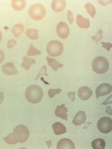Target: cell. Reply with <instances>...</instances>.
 Instances as JSON below:
<instances>
[{"label": "cell", "mask_w": 112, "mask_h": 149, "mask_svg": "<svg viewBox=\"0 0 112 149\" xmlns=\"http://www.w3.org/2000/svg\"><path fill=\"white\" fill-rule=\"evenodd\" d=\"M30 132L27 127L23 125H18L14 129V132L3 138L9 144H15L18 143H23L28 140Z\"/></svg>", "instance_id": "obj_1"}, {"label": "cell", "mask_w": 112, "mask_h": 149, "mask_svg": "<svg viewBox=\"0 0 112 149\" xmlns=\"http://www.w3.org/2000/svg\"><path fill=\"white\" fill-rule=\"evenodd\" d=\"M25 95L29 102L36 104L41 101L43 97V93L40 87L37 85H33L27 88Z\"/></svg>", "instance_id": "obj_2"}, {"label": "cell", "mask_w": 112, "mask_h": 149, "mask_svg": "<svg viewBox=\"0 0 112 149\" xmlns=\"http://www.w3.org/2000/svg\"><path fill=\"white\" fill-rule=\"evenodd\" d=\"M28 13L30 17L33 20L41 21L46 16V10L42 4L35 3L30 7Z\"/></svg>", "instance_id": "obj_3"}, {"label": "cell", "mask_w": 112, "mask_h": 149, "mask_svg": "<svg viewBox=\"0 0 112 149\" xmlns=\"http://www.w3.org/2000/svg\"><path fill=\"white\" fill-rule=\"evenodd\" d=\"M92 67L94 71L96 73L103 74L109 69V62L104 57L98 56L93 60Z\"/></svg>", "instance_id": "obj_4"}, {"label": "cell", "mask_w": 112, "mask_h": 149, "mask_svg": "<svg viewBox=\"0 0 112 149\" xmlns=\"http://www.w3.org/2000/svg\"><path fill=\"white\" fill-rule=\"evenodd\" d=\"M46 50L49 56H59L63 52V44L58 40H51L47 45Z\"/></svg>", "instance_id": "obj_5"}, {"label": "cell", "mask_w": 112, "mask_h": 149, "mask_svg": "<svg viewBox=\"0 0 112 149\" xmlns=\"http://www.w3.org/2000/svg\"><path fill=\"white\" fill-rule=\"evenodd\" d=\"M98 129L100 132L107 134L112 131V120L110 118L102 117L97 122Z\"/></svg>", "instance_id": "obj_6"}, {"label": "cell", "mask_w": 112, "mask_h": 149, "mask_svg": "<svg viewBox=\"0 0 112 149\" xmlns=\"http://www.w3.org/2000/svg\"><path fill=\"white\" fill-rule=\"evenodd\" d=\"M57 35L60 38L65 39L69 36V27L68 25L64 22H61L57 24L56 28Z\"/></svg>", "instance_id": "obj_7"}, {"label": "cell", "mask_w": 112, "mask_h": 149, "mask_svg": "<svg viewBox=\"0 0 112 149\" xmlns=\"http://www.w3.org/2000/svg\"><path fill=\"white\" fill-rule=\"evenodd\" d=\"M112 91V86L108 84H100L97 88L95 91V94L97 99L99 97L104 96L109 94Z\"/></svg>", "instance_id": "obj_8"}, {"label": "cell", "mask_w": 112, "mask_h": 149, "mask_svg": "<svg viewBox=\"0 0 112 149\" xmlns=\"http://www.w3.org/2000/svg\"><path fill=\"white\" fill-rule=\"evenodd\" d=\"M78 96L82 100L86 101L91 97L93 92L90 88L87 86H83L78 91Z\"/></svg>", "instance_id": "obj_9"}, {"label": "cell", "mask_w": 112, "mask_h": 149, "mask_svg": "<svg viewBox=\"0 0 112 149\" xmlns=\"http://www.w3.org/2000/svg\"><path fill=\"white\" fill-rule=\"evenodd\" d=\"M3 72L8 75H15L19 73V72L16 69L12 63H8L2 66Z\"/></svg>", "instance_id": "obj_10"}, {"label": "cell", "mask_w": 112, "mask_h": 149, "mask_svg": "<svg viewBox=\"0 0 112 149\" xmlns=\"http://www.w3.org/2000/svg\"><path fill=\"white\" fill-rule=\"evenodd\" d=\"M66 7V2L64 0H55L51 3L52 10L56 13H60L65 9Z\"/></svg>", "instance_id": "obj_11"}, {"label": "cell", "mask_w": 112, "mask_h": 149, "mask_svg": "<svg viewBox=\"0 0 112 149\" xmlns=\"http://www.w3.org/2000/svg\"><path fill=\"white\" fill-rule=\"evenodd\" d=\"M57 149H75L73 143L68 139H63L58 141L57 145Z\"/></svg>", "instance_id": "obj_12"}, {"label": "cell", "mask_w": 112, "mask_h": 149, "mask_svg": "<svg viewBox=\"0 0 112 149\" xmlns=\"http://www.w3.org/2000/svg\"><path fill=\"white\" fill-rule=\"evenodd\" d=\"M68 109L65 107V104H63L59 106H57L55 109V114L57 117L60 118L62 119L67 120Z\"/></svg>", "instance_id": "obj_13"}, {"label": "cell", "mask_w": 112, "mask_h": 149, "mask_svg": "<svg viewBox=\"0 0 112 149\" xmlns=\"http://www.w3.org/2000/svg\"><path fill=\"white\" fill-rule=\"evenodd\" d=\"M76 23L78 27L81 29H88L90 26L89 20L86 18H84L80 15H77Z\"/></svg>", "instance_id": "obj_14"}, {"label": "cell", "mask_w": 112, "mask_h": 149, "mask_svg": "<svg viewBox=\"0 0 112 149\" xmlns=\"http://www.w3.org/2000/svg\"><path fill=\"white\" fill-rule=\"evenodd\" d=\"M86 115L84 111H80L76 113L74 117L73 123L76 125H80L83 124L86 120Z\"/></svg>", "instance_id": "obj_15"}, {"label": "cell", "mask_w": 112, "mask_h": 149, "mask_svg": "<svg viewBox=\"0 0 112 149\" xmlns=\"http://www.w3.org/2000/svg\"><path fill=\"white\" fill-rule=\"evenodd\" d=\"M12 7L16 11L24 10L26 7V1L25 0H13L12 1Z\"/></svg>", "instance_id": "obj_16"}, {"label": "cell", "mask_w": 112, "mask_h": 149, "mask_svg": "<svg viewBox=\"0 0 112 149\" xmlns=\"http://www.w3.org/2000/svg\"><path fill=\"white\" fill-rule=\"evenodd\" d=\"M52 128L54 133L57 135H59L65 133L66 129L63 124L60 122H56L52 125Z\"/></svg>", "instance_id": "obj_17"}, {"label": "cell", "mask_w": 112, "mask_h": 149, "mask_svg": "<svg viewBox=\"0 0 112 149\" xmlns=\"http://www.w3.org/2000/svg\"><path fill=\"white\" fill-rule=\"evenodd\" d=\"M46 58L48 65L55 71H57L59 68H62L64 66L63 64L59 63L55 59L51 58L48 56Z\"/></svg>", "instance_id": "obj_18"}, {"label": "cell", "mask_w": 112, "mask_h": 149, "mask_svg": "<svg viewBox=\"0 0 112 149\" xmlns=\"http://www.w3.org/2000/svg\"><path fill=\"white\" fill-rule=\"evenodd\" d=\"M25 27L22 24L19 23L15 25L12 29V32L16 38H18L24 32Z\"/></svg>", "instance_id": "obj_19"}, {"label": "cell", "mask_w": 112, "mask_h": 149, "mask_svg": "<svg viewBox=\"0 0 112 149\" xmlns=\"http://www.w3.org/2000/svg\"><path fill=\"white\" fill-rule=\"evenodd\" d=\"M39 30H37L34 28L27 29L26 32V36L30 39L33 40L39 39Z\"/></svg>", "instance_id": "obj_20"}, {"label": "cell", "mask_w": 112, "mask_h": 149, "mask_svg": "<svg viewBox=\"0 0 112 149\" xmlns=\"http://www.w3.org/2000/svg\"><path fill=\"white\" fill-rule=\"evenodd\" d=\"M23 60L24 61L22 63L21 66L23 68L26 70H29L32 64L36 63V61L34 59L30 58L27 56H24Z\"/></svg>", "instance_id": "obj_21"}, {"label": "cell", "mask_w": 112, "mask_h": 149, "mask_svg": "<svg viewBox=\"0 0 112 149\" xmlns=\"http://www.w3.org/2000/svg\"><path fill=\"white\" fill-rule=\"evenodd\" d=\"M105 142L102 139H97L92 142L91 146L94 149H104L105 147Z\"/></svg>", "instance_id": "obj_22"}, {"label": "cell", "mask_w": 112, "mask_h": 149, "mask_svg": "<svg viewBox=\"0 0 112 149\" xmlns=\"http://www.w3.org/2000/svg\"><path fill=\"white\" fill-rule=\"evenodd\" d=\"M84 7L86 9L87 13L91 16L92 18H94L96 14V10L93 5L90 3H87L85 5Z\"/></svg>", "instance_id": "obj_23"}, {"label": "cell", "mask_w": 112, "mask_h": 149, "mask_svg": "<svg viewBox=\"0 0 112 149\" xmlns=\"http://www.w3.org/2000/svg\"><path fill=\"white\" fill-rule=\"evenodd\" d=\"M41 54V52L38 50L36 48L33 46L32 44H31L29 50L28 51L27 55L29 56H36L37 55H40Z\"/></svg>", "instance_id": "obj_24"}, {"label": "cell", "mask_w": 112, "mask_h": 149, "mask_svg": "<svg viewBox=\"0 0 112 149\" xmlns=\"http://www.w3.org/2000/svg\"><path fill=\"white\" fill-rule=\"evenodd\" d=\"M103 31L102 29H100L97 32L95 36H92L91 38L93 40H94L97 42L98 41H100L102 38Z\"/></svg>", "instance_id": "obj_25"}, {"label": "cell", "mask_w": 112, "mask_h": 149, "mask_svg": "<svg viewBox=\"0 0 112 149\" xmlns=\"http://www.w3.org/2000/svg\"><path fill=\"white\" fill-rule=\"evenodd\" d=\"M62 92L61 89H50L48 91V95L50 98H53L55 95L59 94Z\"/></svg>", "instance_id": "obj_26"}, {"label": "cell", "mask_w": 112, "mask_h": 149, "mask_svg": "<svg viewBox=\"0 0 112 149\" xmlns=\"http://www.w3.org/2000/svg\"><path fill=\"white\" fill-rule=\"evenodd\" d=\"M47 68L46 65H44L42 69H41V70H40V71L39 72V73H38V75H37V77L36 78V80H37L38 78L40 77V76L42 75H45L46 76H48V74L47 73Z\"/></svg>", "instance_id": "obj_27"}, {"label": "cell", "mask_w": 112, "mask_h": 149, "mask_svg": "<svg viewBox=\"0 0 112 149\" xmlns=\"http://www.w3.org/2000/svg\"><path fill=\"white\" fill-rule=\"evenodd\" d=\"M67 19H68V22H69L71 25L74 22V17H73V15L71 11L70 10H68L67 13Z\"/></svg>", "instance_id": "obj_28"}, {"label": "cell", "mask_w": 112, "mask_h": 149, "mask_svg": "<svg viewBox=\"0 0 112 149\" xmlns=\"http://www.w3.org/2000/svg\"><path fill=\"white\" fill-rule=\"evenodd\" d=\"M17 44V40L15 39H11L9 40L8 43V47L9 48H12Z\"/></svg>", "instance_id": "obj_29"}, {"label": "cell", "mask_w": 112, "mask_h": 149, "mask_svg": "<svg viewBox=\"0 0 112 149\" xmlns=\"http://www.w3.org/2000/svg\"><path fill=\"white\" fill-rule=\"evenodd\" d=\"M102 47L106 49L108 52L110 50V49L112 48V44L109 42H102Z\"/></svg>", "instance_id": "obj_30"}, {"label": "cell", "mask_w": 112, "mask_h": 149, "mask_svg": "<svg viewBox=\"0 0 112 149\" xmlns=\"http://www.w3.org/2000/svg\"><path fill=\"white\" fill-rule=\"evenodd\" d=\"M68 96L71 99V101L72 102H73L75 100V92H73L72 93H68Z\"/></svg>", "instance_id": "obj_31"}, {"label": "cell", "mask_w": 112, "mask_h": 149, "mask_svg": "<svg viewBox=\"0 0 112 149\" xmlns=\"http://www.w3.org/2000/svg\"><path fill=\"white\" fill-rule=\"evenodd\" d=\"M5 58L4 53L2 50L0 49V64L2 63Z\"/></svg>", "instance_id": "obj_32"}, {"label": "cell", "mask_w": 112, "mask_h": 149, "mask_svg": "<svg viewBox=\"0 0 112 149\" xmlns=\"http://www.w3.org/2000/svg\"><path fill=\"white\" fill-rule=\"evenodd\" d=\"M112 95L109 97L103 103H102L101 105H106L107 104H109V103H112Z\"/></svg>", "instance_id": "obj_33"}, {"label": "cell", "mask_w": 112, "mask_h": 149, "mask_svg": "<svg viewBox=\"0 0 112 149\" xmlns=\"http://www.w3.org/2000/svg\"><path fill=\"white\" fill-rule=\"evenodd\" d=\"M4 100V94L2 92H0V104H1Z\"/></svg>", "instance_id": "obj_34"}, {"label": "cell", "mask_w": 112, "mask_h": 149, "mask_svg": "<svg viewBox=\"0 0 112 149\" xmlns=\"http://www.w3.org/2000/svg\"><path fill=\"white\" fill-rule=\"evenodd\" d=\"M106 112L109 113L110 115H112V110L109 106H108L106 107Z\"/></svg>", "instance_id": "obj_35"}, {"label": "cell", "mask_w": 112, "mask_h": 149, "mask_svg": "<svg viewBox=\"0 0 112 149\" xmlns=\"http://www.w3.org/2000/svg\"><path fill=\"white\" fill-rule=\"evenodd\" d=\"M46 143H47V146H48V148H49L51 146V141L50 140L48 141H46Z\"/></svg>", "instance_id": "obj_36"}, {"label": "cell", "mask_w": 112, "mask_h": 149, "mask_svg": "<svg viewBox=\"0 0 112 149\" xmlns=\"http://www.w3.org/2000/svg\"><path fill=\"white\" fill-rule=\"evenodd\" d=\"M3 38V34L2 33L1 31L0 30V42L2 41Z\"/></svg>", "instance_id": "obj_37"}]
</instances>
